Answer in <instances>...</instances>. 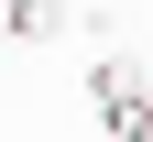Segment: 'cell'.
<instances>
[{"label": "cell", "mask_w": 153, "mask_h": 142, "mask_svg": "<svg viewBox=\"0 0 153 142\" xmlns=\"http://www.w3.org/2000/svg\"><path fill=\"white\" fill-rule=\"evenodd\" d=\"M88 109H99L109 142H153V77L131 66V55H99V66H88Z\"/></svg>", "instance_id": "6da1fadb"}, {"label": "cell", "mask_w": 153, "mask_h": 142, "mask_svg": "<svg viewBox=\"0 0 153 142\" xmlns=\"http://www.w3.org/2000/svg\"><path fill=\"white\" fill-rule=\"evenodd\" d=\"M66 33V0H0V44H55Z\"/></svg>", "instance_id": "7a4b0ae2"}]
</instances>
